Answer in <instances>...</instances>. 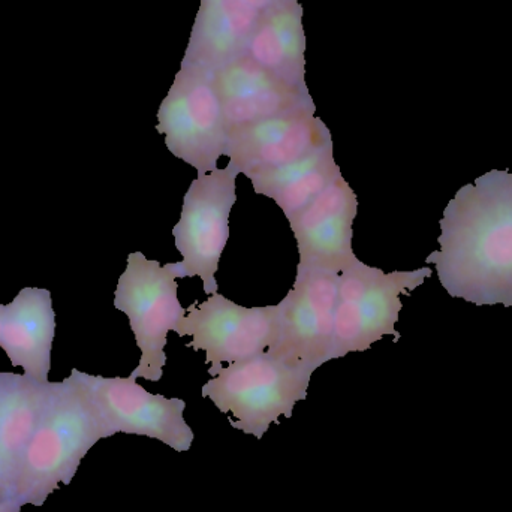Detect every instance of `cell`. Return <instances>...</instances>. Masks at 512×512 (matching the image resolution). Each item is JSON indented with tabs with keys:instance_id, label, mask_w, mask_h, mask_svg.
<instances>
[{
	"instance_id": "52a82bcc",
	"label": "cell",
	"mask_w": 512,
	"mask_h": 512,
	"mask_svg": "<svg viewBox=\"0 0 512 512\" xmlns=\"http://www.w3.org/2000/svg\"><path fill=\"white\" fill-rule=\"evenodd\" d=\"M240 171L233 162L198 176L183 198L182 216L174 227L177 251L185 277H200L204 291H219L216 271L230 239V215L237 201Z\"/></svg>"
},
{
	"instance_id": "8fae6325",
	"label": "cell",
	"mask_w": 512,
	"mask_h": 512,
	"mask_svg": "<svg viewBox=\"0 0 512 512\" xmlns=\"http://www.w3.org/2000/svg\"><path fill=\"white\" fill-rule=\"evenodd\" d=\"M331 141V132L316 116L315 104L234 129L224 156L246 177L300 161Z\"/></svg>"
},
{
	"instance_id": "4fadbf2b",
	"label": "cell",
	"mask_w": 512,
	"mask_h": 512,
	"mask_svg": "<svg viewBox=\"0 0 512 512\" xmlns=\"http://www.w3.org/2000/svg\"><path fill=\"white\" fill-rule=\"evenodd\" d=\"M209 72L228 132L313 104L307 89L276 77L248 53Z\"/></svg>"
},
{
	"instance_id": "ac0fdd59",
	"label": "cell",
	"mask_w": 512,
	"mask_h": 512,
	"mask_svg": "<svg viewBox=\"0 0 512 512\" xmlns=\"http://www.w3.org/2000/svg\"><path fill=\"white\" fill-rule=\"evenodd\" d=\"M340 174V167L334 161L333 144H328L300 161L258 171L248 177L256 194L273 200L291 221Z\"/></svg>"
},
{
	"instance_id": "9c48e42d",
	"label": "cell",
	"mask_w": 512,
	"mask_h": 512,
	"mask_svg": "<svg viewBox=\"0 0 512 512\" xmlns=\"http://www.w3.org/2000/svg\"><path fill=\"white\" fill-rule=\"evenodd\" d=\"M279 313V304L243 307L216 292L203 303L189 306L174 331L180 337H192L188 348L206 352L210 373L224 363L267 352L277 339Z\"/></svg>"
},
{
	"instance_id": "44dd1931",
	"label": "cell",
	"mask_w": 512,
	"mask_h": 512,
	"mask_svg": "<svg viewBox=\"0 0 512 512\" xmlns=\"http://www.w3.org/2000/svg\"><path fill=\"white\" fill-rule=\"evenodd\" d=\"M3 319H5V304H0V339H2Z\"/></svg>"
},
{
	"instance_id": "2e32d148",
	"label": "cell",
	"mask_w": 512,
	"mask_h": 512,
	"mask_svg": "<svg viewBox=\"0 0 512 512\" xmlns=\"http://www.w3.org/2000/svg\"><path fill=\"white\" fill-rule=\"evenodd\" d=\"M259 14L248 0H201L183 65L210 71L245 54Z\"/></svg>"
},
{
	"instance_id": "277c9868",
	"label": "cell",
	"mask_w": 512,
	"mask_h": 512,
	"mask_svg": "<svg viewBox=\"0 0 512 512\" xmlns=\"http://www.w3.org/2000/svg\"><path fill=\"white\" fill-rule=\"evenodd\" d=\"M432 276V268L384 273L357 259L339 274L331 360L364 352L384 336L400 339L396 331L403 304Z\"/></svg>"
},
{
	"instance_id": "5b68a950",
	"label": "cell",
	"mask_w": 512,
	"mask_h": 512,
	"mask_svg": "<svg viewBox=\"0 0 512 512\" xmlns=\"http://www.w3.org/2000/svg\"><path fill=\"white\" fill-rule=\"evenodd\" d=\"M183 277L180 262L161 265L143 252L129 254L114 292V307L128 316L141 352L132 378L158 382L164 376L168 331L176 330L186 315L177 297V280Z\"/></svg>"
},
{
	"instance_id": "9a60e30c",
	"label": "cell",
	"mask_w": 512,
	"mask_h": 512,
	"mask_svg": "<svg viewBox=\"0 0 512 512\" xmlns=\"http://www.w3.org/2000/svg\"><path fill=\"white\" fill-rule=\"evenodd\" d=\"M48 384L0 372V498L15 499L21 460L38 426Z\"/></svg>"
},
{
	"instance_id": "d6986e66",
	"label": "cell",
	"mask_w": 512,
	"mask_h": 512,
	"mask_svg": "<svg viewBox=\"0 0 512 512\" xmlns=\"http://www.w3.org/2000/svg\"><path fill=\"white\" fill-rule=\"evenodd\" d=\"M23 505L17 499L0 498V512H20Z\"/></svg>"
},
{
	"instance_id": "6da1fadb",
	"label": "cell",
	"mask_w": 512,
	"mask_h": 512,
	"mask_svg": "<svg viewBox=\"0 0 512 512\" xmlns=\"http://www.w3.org/2000/svg\"><path fill=\"white\" fill-rule=\"evenodd\" d=\"M441 251L432 252L451 297L477 306H512V173L492 170L465 185L439 221Z\"/></svg>"
},
{
	"instance_id": "8992f818",
	"label": "cell",
	"mask_w": 512,
	"mask_h": 512,
	"mask_svg": "<svg viewBox=\"0 0 512 512\" xmlns=\"http://www.w3.org/2000/svg\"><path fill=\"white\" fill-rule=\"evenodd\" d=\"M159 134L180 161L212 173L228 144L227 123L209 69L183 65L158 111Z\"/></svg>"
},
{
	"instance_id": "e0dca14e",
	"label": "cell",
	"mask_w": 512,
	"mask_h": 512,
	"mask_svg": "<svg viewBox=\"0 0 512 512\" xmlns=\"http://www.w3.org/2000/svg\"><path fill=\"white\" fill-rule=\"evenodd\" d=\"M246 53L291 86L306 87V35L297 0H277L259 14Z\"/></svg>"
},
{
	"instance_id": "7a4b0ae2",
	"label": "cell",
	"mask_w": 512,
	"mask_h": 512,
	"mask_svg": "<svg viewBox=\"0 0 512 512\" xmlns=\"http://www.w3.org/2000/svg\"><path fill=\"white\" fill-rule=\"evenodd\" d=\"M107 438V427L71 375L50 382L38 426L21 460L15 499L23 507H42L60 486L71 484L84 457Z\"/></svg>"
},
{
	"instance_id": "ffe728a7",
	"label": "cell",
	"mask_w": 512,
	"mask_h": 512,
	"mask_svg": "<svg viewBox=\"0 0 512 512\" xmlns=\"http://www.w3.org/2000/svg\"><path fill=\"white\" fill-rule=\"evenodd\" d=\"M248 2L262 12L265 8H268V6L273 5L274 2H277V0H248Z\"/></svg>"
},
{
	"instance_id": "3957f363",
	"label": "cell",
	"mask_w": 512,
	"mask_h": 512,
	"mask_svg": "<svg viewBox=\"0 0 512 512\" xmlns=\"http://www.w3.org/2000/svg\"><path fill=\"white\" fill-rule=\"evenodd\" d=\"M209 375L213 378L201 390L204 399L231 415L233 429L261 441L271 424H279L280 417L291 418L295 405L306 399L313 372L267 351Z\"/></svg>"
},
{
	"instance_id": "ba28073f",
	"label": "cell",
	"mask_w": 512,
	"mask_h": 512,
	"mask_svg": "<svg viewBox=\"0 0 512 512\" xmlns=\"http://www.w3.org/2000/svg\"><path fill=\"white\" fill-rule=\"evenodd\" d=\"M71 376L89 397L110 436H146L173 448L191 450L194 432L185 420L186 402L152 394L132 378H105L72 369Z\"/></svg>"
},
{
	"instance_id": "30bf717a",
	"label": "cell",
	"mask_w": 512,
	"mask_h": 512,
	"mask_svg": "<svg viewBox=\"0 0 512 512\" xmlns=\"http://www.w3.org/2000/svg\"><path fill=\"white\" fill-rule=\"evenodd\" d=\"M339 274L297 268L294 286L280 301L279 331L271 355L312 370L331 361Z\"/></svg>"
},
{
	"instance_id": "5bb4252c",
	"label": "cell",
	"mask_w": 512,
	"mask_h": 512,
	"mask_svg": "<svg viewBox=\"0 0 512 512\" xmlns=\"http://www.w3.org/2000/svg\"><path fill=\"white\" fill-rule=\"evenodd\" d=\"M54 334L56 313L48 289L23 288L5 304L0 348L12 366L44 384L50 382Z\"/></svg>"
},
{
	"instance_id": "7c38bea8",
	"label": "cell",
	"mask_w": 512,
	"mask_h": 512,
	"mask_svg": "<svg viewBox=\"0 0 512 512\" xmlns=\"http://www.w3.org/2000/svg\"><path fill=\"white\" fill-rule=\"evenodd\" d=\"M357 213V194L340 174L289 221L300 255L297 268L340 274L357 261L352 249Z\"/></svg>"
}]
</instances>
